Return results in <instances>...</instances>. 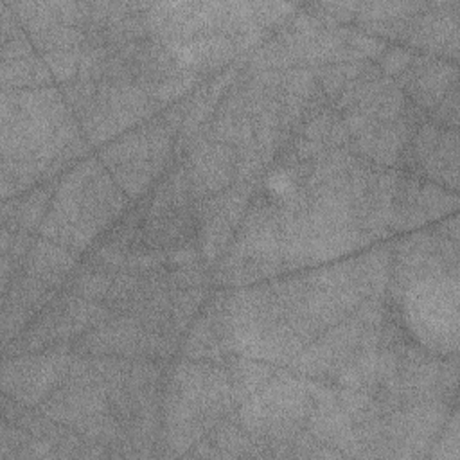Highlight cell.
<instances>
[{"label":"cell","mask_w":460,"mask_h":460,"mask_svg":"<svg viewBox=\"0 0 460 460\" xmlns=\"http://www.w3.org/2000/svg\"><path fill=\"white\" fill-rule=\"evenodd\" d=\"M399 307L410 332L426 350L438 356L456 354L458 270L424 273L410 280Z\"/></svg>","instance_id":"1"},{"label":"cell","mask_w":460,"mask_h":460,"mask_svg":"<svg viewBox=\"0 0 460 460\" xmlns=\"http://www.w3.org/2000/svg\"><path fill=\"white\" fill-rule=\"evenodd\" d=\"M458 14L460 2H435L411 18L404 41L433 56H458Z\"/></svg>","instance_id":"2"},{"label":"cell","mask_w":460,"mask_h":460,"mask_svg":"<svg viewBox=\"0 0 460 460\" xmlns=\"http://www.w3.org/2000/svg\"><path fill=\"white\" fill-rule=\"evenodd\" d=\"M415 162L420 164L424 172L456 190L458 185V135L456 129L440 128L435 122H426L420 126L415 137L413 147Z\"/></svg>","instance_id":"3"},{"label":"cell","mask_w":460,"mask_h":460,"mask_svg":"<svg viewBox=\"0 0 460 460\" xmlns=\"http://www.w3.org/2000/svg\"><path fill=\"white\" fill-rule=\"evenodd\" d=\"M226 374L230 379L232 397L235 401H243L264 386V383L271 377L273 368L246 359H232Z\"/></svg>","instance_id":"4"},{"label":"cell","mask_w":460,"mask_h":460,"mask_svg":"<svg viewBox=\"0 0 460 460\" xmlns=\"http://www.w3.org/2000/svg\"><path fill=\"white\" fill-rule=\"evenodd\" d=\"M79 54L81 47L70 50H52L43 56V61L58 81H68L77 74Z\"/></svg>","instance_id":"5"},{"label":"cell","mask_w":460,"mask_h":460,"mask_svg":"<svg viewBox=\"0 0 460 460\" xmlns=\"http://www.w3.org/2000/svg\"><path fill=\"white\" fill-rule=\"evenodd\" d=\"M345 45L358 50L361 58H381L385 54L386 41L379 40L372 34H367L358 29H349L347 27V36H345Z\"/></svg>","instance_id":"6"},{"label":"cell","mask_w":460,"mask_h":460,"mask_svg":"<svg viewBox=\"0 0 460 460\" xmlns=\"http://www.w3.org/2000/svg\"><path fill=\"white\" fill-rule=\"evenodd\" d=\"M433 119H435V124H438V126L456 129V124H458V92H456V84H453L447 90V93L444 95V99L433 108Z\"/></svg>","instance_id":"7"},{"label":"cell","mask_w":460,"mask_h":460,"mask_svg":"<svg viewBox=\"0 0 460 460\" xmlns=\"http://www.w3.org/2000/svg\"><path fill=\"white\" fill-rule=\"evenodd\" d=\"M413 58L415 56L411 54V50L404 47H392L385 50V54L379 59V65L386 75H399L411 63Z\"/></svg>","instance_id":"8"}]
</instances>
